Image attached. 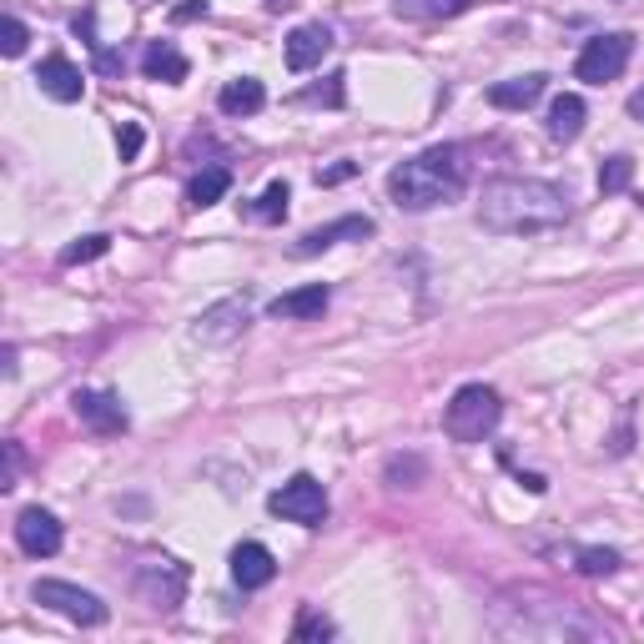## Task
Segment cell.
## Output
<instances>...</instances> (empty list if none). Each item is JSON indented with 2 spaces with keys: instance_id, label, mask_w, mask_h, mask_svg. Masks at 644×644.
<instances>
[{
  "instance_id": "6da1fadb",
  "label": "cell",
  "mask_w": 644,
  "mask_h": 644,
  "mask_svg": "<svg viewBox=\"0 0 644 644\" xmlns=\"http://www.w3.org/2000/svg\"><path fill=\"white\" fill-rule=\"evenodd\" d=\"M569 222V197L534 177H499L478 192V227L499 238H539Z\"/></svg>"
},
{
  "instance_id": "7a4b0ae2",
  "label": "cell",
  "mask_w": 644,
  "mask_h": 644,
  "mask_svg": "<svg viewBox=\"0 0 644 644\" xmlns=\"http://www.w3.org/2000/svg\"><path fill=\"white\" fill-rule=\"evenodd\" d=\"M463 186H469V161H463L459 146H428V151L388 171V197L403 211L443 207V202L463 197Z\"/></svg>"
},
{
  "instance_id": "3957f363",
  "label": "cell",
  "mask_w": 644,
  "mask_h": 644,
  "mask_svg": "<svg viewBox=\"0 0 644 644\" xmlns=\"http://www.w3.org/2000/svg\"><path fill=\"white\" fill-rule=\"evenodd\" d=\"M499 418H503V398L488 382H463L443 413V428L453 443H484L499 428Z\"/></svg>"
},
{
  "instance_id": "277c9868",
  "label": "cell",
  "mask_w": 644,
  "mask_h": 644,
  "mask_svg": "<svg viewBox=\"0 0 644 644\" xmlns=\"http://www.w3.org/2000/svg\"><path fill=\"white\" fill-rule=\"evenodd\" d=\"M630 56H634V36H624V31L594 36L590 46L579 51L574 76H579V81H590V86H605V81H619V76H624Z\"/></svg>"
},
{
  "instance_id": "5b68a950",
  "label": "cell",
  "mask_w": 644,
  "mask_h": 644,
  "mask_svg": "<svg viewBox=\"0 0 644 644\" xmlns=\"http://www.w3.org/2000/svg\"><path fill=\"white\" fill-rule=\"evenodd\" d=\"M31 599L46 605V609H56V615H66L71 624H86V630L106 624V605H101V599H96L92 590L66 584V579H36V584H31Z\"/></svg>"
},
{
  "instance_id": "8992f818",
  "label": "cell",
  "mask_w": 644,
  "mask_h": 644,
  "mask_svg": "<svg viewBox=\"0 0 644 644\" xmlns=\"http://www.w3.org/2000/svg\"><path fill=\"white\" fill-rule=\"evenodd\" d=\"M267 509H272L277 519H288V524L317 528L323 519H328V488L317 484L313 474H297V478H288V484L277 488L272 499H267Z\"/></svg>"
},
{
  "instance_id": "52a82bcc",
  "label": "cell",
  "mask_w": 644,
  "mask_h": 644,
  "mask_svg": "<svg viewBox=\"0 0 644 644\" xmlns=\"http://www.w3.org/2000/svg\"><path fill=\"white\" fill-rule=\"evenodd\" d=\"M186 594V569L171 564V559H151V564L136 569V599L146 609H157V615H171V609L182 605Z\"/></svg>"
},
{
  "instance_id": "ba28073f",
  "label": "cell",
  "mask_w": 644,
  "mask_h": 644,
  "mask_svg": "<svg viewBox=\"0 0 644 644\" xmlns=\"http://www.w3.org/2000/svg\"><path fill=\"white\" fill-rule=\"evenodd\" d=\"M247 323H252L247 297H222V303H211L207 313L192 323V338H197V342H211V348H222V342L242 338V332H247Z\"/></svg>"
},
{
  "instance_id": "9c48e42d",
  "label": "cell",
  "mask_w": 644,
  "mask_h": 644,
  "mask_svg": "<svg viewBox=\"0 0 644 644\" xmlns=\"http://www.w3.org/2000/svg\"><path fill=\"white\" fill-rule=\"evenodd\" d=\"M15 544L31 554V559H51L61 549V519L51 509H21L15 513Z\"/></svg>"
},
{
  "instance_id": "30bf717a",
  "label": "cell",
  "mask_w": 644,
  "mask_h": 644,
  "mask_svg": "<svg viewBox=\"0 0 644 644\" xmlns=\"http://www.w3.org/2000/svg\"><path fill=\"white\" fill-rule=\"evenodd\" d=\"M36 86L51 96V101H66V106L86 96V76H81V66L66 61V56H46L36 71Z\"/></svg>"
},
{
  "instance_id": "8fae6325",
  "label": "cell",
  "mask_w": 644,
  "mask_h": 644,
  "mask_svg": "<svg viewBox=\"0 0 644 644\" xmlns=\"http://www.w3.org/2000/svg\"><path fill=\"white\" fill-rule=\"evenodd\" d=\"M332 51V31L323 26V21H313V26H297L288 36V46H282V56H288L292 71H313L323 66V56Z\"/></svg>"
},
{
  "instance_id": "7c38bea8",
  "label": "cell",
  "mask_w": 644,
  "mask_h": 644,
  "mask_svg": "<svg viewBox=\"0 0 644 644\" xmlns=\"http://www.w3.org/2000/svg\"><path fill=\"white\" fill-rule=\"evenodd\" d=\"M328 297H332V292L323 288V282H307V288H292V292H282V297H272L267 313L282 317V323H307V317L328 313Z\"/></svg>"
},
{
  "instance_id": "4fadbf2b",
  "label": "cell",
  "mask_w": 644,
  "mask_h": 644,
  "mask_svg": "<svg viewBox=\"0 0 644 644\" xmlns=\"http://www.w3.org/2000/svg\"><path fill=\"white\" fill-rule=\"evenodd\" d=\"M232 579H238L242 590H267L277 579V559L267 544H238L232 549Z\"/></svg>"
},
{
  "instance_id": "5bb4252c",
  "label": "cell",
  "mask_w": 644,
  "mask_h": 644,
  "mask_svg": "<svg viewBox=\"0 0 644 644\" xmlns=\"http://www.w3.org/2000/svg\"><path fill=\"white\" fill-rule=\"evenodd\" d=\"M76 418L92 428V434H126V408L111 393H76Z\"/></svg>"
},
{
  "instance_id": "9a60e30c",
  "label": "cell",
  "mask_w": 644,
  "mask_h": 644,
  "mask_svg": "<svg viewBox=\"0 0 644 644\" xmlns=\"http://www.w3.org/2000/svg\"><path fill=\"white\" fill-rule=\"evenodd\" d=\"M363 242V238H373V222L368 217H342V222H328V227H317V232H307L303 242H297V257H317V252H328V247H338V242Z\"/></svg>"
},
{
  "instance_id": "2e32d148",
  "label": "cell",
  "mask_w": 644,
  "mask_h": 644,
  "mask_svg": "<svg viewBox=\"0 0 644 644\" xmlns=\"http://www.w3.org/2000/svg\"><path fill=\"white\" fill-rule=\"evenodd\" d=\"M544 92H549V76H544V71H528V76H513V81L488 86V101L499 106V111H524V106H534Z\"/></svg>"
},
{
  "instance_id": "e0dca14e",
  "label": "cell",
  "mask_w": 644,
  "mask_h": 644,
  "mask_svg": "<svg viewBox=\"0 0 644 644\" xmlns=\"http://www.w3.org/2000/svg\"><path fill=\"white\" fill-rule=\"evenodd\" d=\"M142 71L146 81H167V86H177V81H186V56L171 46V40H146V51H142Z\"/></svg>"
},
{
  "instance_id": "ac0fdd59",
  "label": "cell",
  "mask_w": 644,
  "mask_h": 644,
  "mask_svg": "<svg viewBox=\"0 0 644 644\" xmlns=\"http://www.w3.org/2000/svg\"><path fill=\"white\" fill-rule=\"evenodd\" d=\"M263 101H267V86L257 76L227 81L222 96H217V106H222L227 117H252V111H263Z\"/></svg>"
},
{
  "instance_id": "d6986e66",
  "label": "cell",
  "mask_w": 644,
  "mask_h": 644,
  "mask_svg": "<svg viewBox=\"0 0 644 644\" xmlns=\"http://www.w3.org/2000/svg\"><path fill=\"white\" fill-rule=\"evenodd\" d=\"M579 132H584V101H579L574 92L554 96V106H549V136H554V142H574Z\"/></svg>"
},
{
  "instance_id": "ffe728a7",
  "label": "cell",
  "mask_w": 644,
  "mask_h": 644,
  "mask_svg": "<svg viewBox=\"0 0 644 644\" xmlns=\"http://www.w3.org/2000/svg\"><path fill=\"white\" fill-rule=\"evenodd\" d=\"M227 186H232V171L227 167H202L197 177H192V186H186V202H192V207H211V202L227 197Z\"/></svg>"
},
{
  "instance_id": "44dd1931",
  "label": "cell",
  "mask_w": 644,
  "mask_h": 644,
  "mask_svg": "<svg viewBox=\"0 0 644 644\" xmlns=\"http://www.w3.org/2000/svg\"><path fill=\"white\" fill-rule=\"evenodd\" d=\"M574 569L590 579H609V574H619V554L615 549H574Z\"/></svg>"
},
{
  "instance_id": "7402d4cb",
  "label": "cell",
  "mask_w": 644,
  "mask_h": 644,
  "mask_svg": "<svg viewBox=\"0 0 644 644\" xmlns=\"http://www.w3.org/2000/svg\"><path fill=\"white\" fill-rule=\"evenodd\" d=\"M106 252H111V238H106V232H92V238L71 242V247L61 252V263H66V267H81V263H96V257H106Z\"/></svg>"
},
{
  "instance_id": "603a6c76",
  "label": "cell",
  "mask_w": 644,
  "mask_h": 644,
  "mask_svg": "<svg viewBox=\"0 0 644 644\" xmlns=\"http://www.w3.org/2000/svg\"><path fill=\"white\" fill-rule=\"evenodd\" d=\"M288 202H292V192H288V182H272L263 192V197H257V222H282V217H288Z\"/></svg>"
},
{
  "instance_id": "cb8c5ba5",
  "label": "cell",
  "mask_w": 644,
  "mask_h": 644,
  "mask_svg": "<svg viewBox=\"0 0 644 644\" xmlns=\"http://www.w3.org/2000/svg\"><path fill=\"white\" fill-rule=\"evenodd\" d=\"M332 619L328 615H317L313 605H303L297 609V624H292V640H332Z\"/></svg>"
},
{
  "instance_id": "d4e9b609",
  "label": "cell",
  "mask_w": 644,
  "mask_h": 644,
  "mask_svg": "<svg viewBox=\"0 0 644 644\" xmlns=\"http://www.w3.org/2000/svg\"><path fill=\"white\" fill-rule=\"evenodd\" d=\"M634 182V161L630 157H609L605 167H599V192H624V186Z\"/></svg>"
},
{
  "instance_id": "484cf974",
  "label": "cell",
  "mask_w": 644,
  "mask_h": 644,
  "mask_svg": "<svg viewBox=\"0 0 644 644\" xmlns=\"http://www.w3.org/2000/svg\"><path fill=\"white\" fill-rule=\"evenodd\" d=\"M26 46H31L26 21H15V15H5V26H0V51H5V56H26Z\"/></svg>"
},
{
  "instance_id": "4316f807",
  "label": "cell",
  "mask_w": 644,
  "mask_h": 644,
  "mask_svg": "<svg viewBox=\"0 0 644 644\" xmlns=\"http://www.w3.org/2000/svg\"><path fill=\"white\" fill-rule=\"evenodd\" d=\"M342 81H348V76H342V71H332L323 86H313V92H307V101H313V106H342V96H348V92H342Z\"/></svg>"
},
{
  "instance_id": "83f0119b",
  "label": "cell",
  "mask_w": 644,
  "mask_h": 644,
  "mask_svg": "<svg viewBox=\"0 0 644 644\" xmlns=\"http://www.w3.org/2000/svg\"><path fill=\"white\" fill-rule=\"evenodd\" d=\"M142 126H136V121H126V126H121L117 132V151H121V161H136V151H142Z\"/></svg>"
},
{
  "instance_id": "f1b7e54d",
  "label": "cell",
  "mask_w": 644,
  "mask_h": 644,
  "mask_svg": "<svg viewBox=\"0 0 644 644\" xmlns=\"http://www.w3.org/2000/svg\"><path fill=\"white\" fill-rule=\"evenodd\" d=\"M353 161H338V167H328V171H317V186H338V182H348L353 177Z\"/></svg>"
},
{
  "instance_id": "f546056e",
  "label": "cell",
  "mask_w": 644,
  "mask_h": 644,
  "mask_svg": "<svg viewBox=\"0 0 644 644\" xmlns=\"http://www.w3.org/2000/svg\"><path fill=\"white\" fill-rule=\"evenodd\" d=\"M15 469H21V448L5 443V478H0V488H11V484H15Z\"/></svg>"
},
{
  "instance_id": "4dcf8cb0",
  "label": "cell",
  "mask_w": 644,
  "mask_h": 644,
  "mask_svg": "<svg viewBox=\"0 0 644 644\" xmlns=\"http://www.w3.org/2000/svg\"><path fill=\"white\" fill-rule=\"evenodd\" d=\"M177 21H197V15H207V0H192V5H177Z\"/></svg>"
},
{
  "instance_id": "1f68e13d",
  "label": "cell",
  "mask_w": 644,
  "mask_h": 644,
  "mask_svg": "<svg viewBox=\"0 0 644 644\" xmlns=\"http://www.w3.org/2000/svg\"><path fill=\"white\" fill-rule=\"evenodd\" d=\"M469 5H474V0H434L438 15H459V11H469Z\"/></svg>"
},
{
  "instance_id": "d6a6232c",
  "label": "cell",
  "mask_w": 644,
  "mask_h": 644,
  "mask_svg": "<svg viewBox=\"0 0 644 644\" xmlns=\"http://www.w3.org/2000/svg\"><path fill=\"white\" fill-rule=\"evenodd\" d=\"M519 484H524L528 494H544V488H549V484H544V474H519Z\"/></svg>"
},
{
  "instance_id": "836d02e7",
  "label": "cell",
  "mask_w": 644,
  "mask_h": 644,
  "mask_svg": "<svg viewBox=\"0 0 644 644\" xmlns=\"http://www.w3.org/2000/svg\"><path fill=\"white\" fill-rule=\"evenodd\" d=\"M630 117H634V121H644V92H634V96H630Z\"/></svg>"
}]
</instances>
